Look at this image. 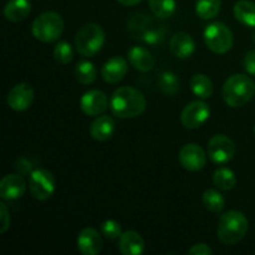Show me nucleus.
Segmentation results:
<instances>
[{
	"label": "nucleus",
	"instance_id": "412c9836",
	"mask_svg": "<svg viewBox=\"0 0 255 255\" xmlns=\"http://www.w3.org/2000/svg\"><path fill=\"white\" fill-rule=\"evenodd\" d=\"M31 11V2L29 0H10L4 7L5 19L11 22H19L26 19Z\"/></svg>",
	"mask_w": 255,
	"mask_h": 255
},
{
	"label": "nucleus",
	"instance_id": "1a4fd4ad",
	"mask_svg": "<svg viewBox=\"0 0 255 255\" xmlns=\"http://www.w3.org/2000/svg\"><path fill=\"white\" fill-rule=\"evenodd\" d=\"M208 156L214 163L227 164L233 159L236 154L234 142L226 134H216L208 142Z\"/></svg>",
	"mask_w": 255,
	"mask_h": 255
},
{
	"label": "nucleus",
	"instance_id": "a878e982",
	"mask_svg": "<svg viewBox=\"0 0 255 255\" xmlns=\"http://www.w3.org/2000/svg\"><path fill=\"white\" fill-rule=\"evenodd\" d=\"M179 87L181 81L174 72L164 71L158 77V89L164 96H173L179 91Z\"/></svg>",
	"mask_w": 255,
	"mask_h": 255
},
{
	"label": "nucleus",
	"instance_id": "473e14b6",
	"mask_svg": "<svg viewBox=\"0 0 255 255\" xmlns=\"http://www.w3.org/2000/svg\"><path fill=\"white\" fill-rule=\"evenodd\" d=\"M15 169L19 172L22 176H26V174H31L32 172V162L30 161L29 158H25V157H21L16 161L15 163Z\"/></svg>",
	"mask_w": 255,
	"mask_h": 255
},
{
	"label": "nucleus",
	"instance_id": "dca6fc26",
	"mask_svg": "<svg viewBox=\"0 0 255 255\" xmlns=\"http://www.w3.org/2000/svg\"><path fill=\"white\" fill-rule=\"evenodd\" d=\"M77 248L84 255H97L102 249V238L94 228H85L77 237Z\"/></svg>",
	"mask_w": 255,
	"mask_h": 255
},
{
	"label": "nucleus",
	"instance_id": "e433bc0d",
	"mask_svg": "<svg viewBox=\"0 0 255 255\" xmlns=\"http://www.w3.org/2000/svg\"><path fill=\"white\" fill-rule=\"evenodd\" d=\"M253 41H254V44H255V32L253 34Z\"/></svg>",
	"mask_w": 255,
	"mask_h": 255
},
{
	"label": "nucleus",
	"instance_id": "2f4dec72",
	"mask_svg": "<svg viewBox=\"0 0 255 255\" xmlns=\"http://www.w3.org/2000/svg\"><path fill=\"white\" fill-rule=\"evenodd\" d=\"M0 222H1V226H0V233L4 234L10 227V214H9V211H7L6 204L2 203V202L0 203Z\"/></svg>",
	"mask_w": 255,
	"mask_h": 255
},
{
	"label": "nucleus",
	"instance_id": "a211bd4d",
	"mask_svg": "<svg viewBox=\"0 0 255 255\" xmlns=\"http://www.w3.org/2000/svg\"><path fill=\"white\" fill-rule=\"evenodd\" d=\"M129 64L139 72H148L154 67V57L151 52L142 46H133L127 51Z\"/></svg>",
	"mask_w": 255,
	"mask_h": 255
},
{
	"label": "nucleus",
	"instance_id": "423d86ee",
	"mask_svg": "<svg viewBox=\"0 0 255 255\" xmlns=\"http://www.w3.org/2000/svg\"><path fill=\"white\" fill-rule=\"evenodd\" d=\"M64 31V20L56 11H44L32 21L31 32L41 42H54L60 39Z\"/></svg>",
	"mask_w": 255,
	"mask_h": 255
},
{
	"label": "nucleus",
	"instance_id": "20e7f679",
	"mask_svg": "<svg viewBox=\"0 0 255 255\" xmlns=\"http://www.w3.org/2000/svg\"><path fill=\"white\" fill-rule=\"evenodd\" d=\"M255 94L253 80L244 74H234L224 82L222 95L228 106L242 107L248 104Z\"/></svg>",
	"mask_w": 255,
	"mask_h": 255
},
{
	"label": "nucleus",
	"instance_id": "9b49d317",
	"mask_svg": "<svg viewBox=\"0 0 255 255\" xmlns=\"http://www.w3.org/2000/svg\"><path fill=\"white\" fill-rule=\"evenodd\" d=\"M178 159L181 166L189 172L201 171L207 163L206 152L196 143L184 144L179 151Z\"/></svg>",
	"mask_w": 255,
	"mask_h": 255
},
{
	"label": "nucleus",
	"instance_id": "4c0bfd02",
	"mask_svg": "<svg viewBox=\"0 0 255 255\" xmlns=\"http://www.w3.org/2000/svg\"><path fill=\"white\" fill-rule=\"evenodd\" d=\"M254 134H255V126H254Z\"/></svg>",
	"mask_w": 255,
	"mask_h": 255
},
{
	"label": "nucleus",
	"instance_id": "4be33fe9",
	"mask_svg": "<svg viewBox=\"0 0 255 255\" xmlns=\"http://www.w3.org/2000/svg\"><path fill=\"white\" fill-rule=\"evenodd\" d=\"M234 16L241 24L255 27V2L251 0H239L234 5Z\"/></svg>",
	"mask_w": 255,
	"mask_h": 255
},
{
	"label": "nucleus",
	"instance_id": "bb28decb",
	"mask_svg": "<svg viewBox=\"0 0 255 255\" xmlns=\"http://www.w3.org/2000/svg\"><path fill=\"white\" fill-rule=\"evenodd\" d=\"M221 0H197L196 14L203 20L214 19L221 11Z\"/></svg>",
	"mask_w": 255,
	"mask_h": 255
},
{
	"label": "nucleus",
	"instance_id": "72a5a7b5",
	"mask_svg": "<svg viewBox=\"0 0 255 255\" xmlns=\"http://www.w3.org/2000/svg\"><path fill=\"white\" fill-rule=\"evenodd\" d=\"M243 66L249 75L255 76V50H251V51L247 52L243 60Z\"/></svg>",
	"mask_w": 255,
	"mask_h": 255
},
{
	"label": "nucleus",
	"instance_id": "b1692460",
	"mask_svg": "<svg viewBox=\"0 0 255 255\" xmlns=\"http://www.w3.org/2000/svg\"><path fill=\"white\" fill-rule=\"evenodd\" d=\"M192 92L199 99H209L213 95V84L212 80L204 74H196L191 79Z\"/></svg>",
	"mask_w": 255,
	"mask_h": 255
},
{
	"label": "nucleus",
	"instance_id": "c85d7f7f",
	"mask_svg": "<svg viewBox=\"0 0 255 255\" xmlns=\"http://www.w3.org/2000/svg\"><path fill=\"white\" fill-rule=\"evenodd\" d=\"M203 201V206L206 207L208 211L214 212V213H219L226 207V199L222 196V193L217 189H207L202 197Z\"/></svg>",
	"mask_w": 255,
	"mask_h": 255
},
{
	"label": "nucleus",
	"instance_id": "ddd939ff",
	"mask_svg": "<svg viewBox=\"0 0 255 255\" xmlns=\"http://www.w3.org/2000/svg\"><path fill=\"white\" fill-rule=\"evenodd\" d=\"M34 100V90L29 84L20 82L9 91L6 102L14 111H25L29 109Z\"/></svg>",
	"mask_w": 255,
	"mask_h": 255
},
{
	"label": "nucleus",
	"instance_id": "0eeeda50",
	"mask_svg": "<svg viewBox=\"0 0 255 255\" xmlns=\"http://www.w3.org/2000/svg\"><path fill=\"white\" fill-rule=\"evenodd\" d=\"M203 36L207 47L214 54H226L233 47V32L224 22L209 24L204 30Z\"/></svg>",
	"mask_w": 255,
	"mask_h": 255
},
{
	"label": "nucleus",
	"instance_id": "f3484780",
	"mask_svg": "<svg viewBox=\"0 0 255 255\" xmlns=\"http://www.w3.org/2000/svg\"><path fill=\"white\" fill-rule=\"evenodd\" d=\"M169 50L178 59H188L196 50V42L187 32H176L169 41Z\"/></svg>",
	"mask_w": 255,
	"mask_h": 255
},
{
	"label": "nucleus",
	"instance_id": "9d476101",
	"mask_svg": "<svg viewBox=\"0 0 255 255\" xmlns=\"http://www.w3.org/2000/svg\"><path fill=\"white\" fill-rule=\"evenodd\" d=\"M211 116V109L201 100H196L184 106L181 115V122L186 128H199Z\"/></svg>",
	"mask_w": 255,
	"mask_h": 255
},
{
	"label": "nucleus",
	"instance_id": "7c9ffc66",
	"mask_svg": "<svg viewBox=\"0 0 255 255\" xmlns=\"http://www.w3.org/2000/svg\"><path fill=\"white\" fill-rule=\"evenodd\" d=\"M101 234L106 239H110V241L120 238L122 234L121 224H120L119 222L109 219V221L104 222V223L101 224Z\"/></svg>",
	"mask_w": 255,
	"mask_h": 255
},
{
	"label": "nucleus",
	"instance_id": "39448f33",
	"mask_svg": "<svg viewBox=\"0 0 255 255\" xmlns=\"http://www.w3.org/2000/svg\"><path fill=\"white\" fill-rule=\"evenodd\" d=\"M105 44V31L101 25L87 22L79 29L75 36V46L81 56L94 57Z\"/></svg>",
	"mask_w": 255,
	"mask_h": 255
},
{
	"label": "nucleus",
	"instance_id": "f257e3e1",
	"mask_svg": "<svg viewBox=\"0 0 255 255\" xmlns=\"http://www.w3.org/2000/svg\"><path fill=\"white\" fill-rule=\"evenodd\" d=\"M156 15L136 12L128 20V32L133 39L147 45H158L166 39V25Z\"/></svg>",
	"mask_w": 255,
	"mask_h": 255
},
{
	"label": "nucleus",
	"instance_id": "f704fd0d",
	"mask_svg": "<svg viewBox=\"0 0 255 255\" xmlns=\"http://www.w3.org/2000/svg\"><path fill=\"white\" fill-rule=\"evenodd\" d=\"M212 249L207 244H196L188 251V255H211Z\"/></svg>",
	"mask_w": 255,
	"mask_h": 255
},
{
	"label": "nucleus",
	"instance_id": "f8f14e48",
	"mask_svg": "<svg viewBox=\"0 0 255 255\" xmlns=\"http://www.w3.org/2000/svg\"><path fill=\"white\" fill-rule=\"evenodd\" d=\"M80 107L87 116H100L109 107V99L100 90H90L82 95Z\"/></svg>",
	"mask_w": 255,
	"mask_h": 255
},
{
	"label": "nucleus",
	"instance_id": "6ab92c4d",
	"mask_svg": "<svg viewBox=\"0 0 255 255\" xmlns=\"http://www.w3.org/2000/svg\"><path fill=\"white\" fill-rule=\"evenodd\" d=\"M116 129V124L112 117L106 116H99L92 121L91 126H90V134L94 139L100 142H105L107 139L111 138Z\"/></svg>",
	"mask_w": 255,
	"mask_h": 255
},
{
	"label": "nucleus",
	"instance_id": "cd10ccee",
	"mask_svg": "<svg viewBox=\"0 0 255 255\" xmlns=\"http://www.w3.org/2000/svg\"><path fill=\"white\" fill-rule=\"evenodd\" d=\"M148 5L152 14L162 20L171 17L176 11L174 0H148Z\"/></svg>",
	"mask_w": 255,
	"mask_h": 255
},
{
	"label": "nucleus",
	"instance_id": "f03ea898",
	"mask_svg": "<svg viewBox=\"0 0 255 255\" xmlns=\"http://www.w3.org/2000/svg\"><path fill=\"white\" fill-rule=\"evenodd\" d=\"M147 106L146 97L139 90L131 86H122L112 94L110 109L119 119H133L144 112Z\"/></svg>",
	"mask_w": 255,
	"mask_h": 255
},
{
	"label": "nucleus",
	"instance_id": "c9c22d12",
	"mask_svg": "<svg viewBox=\"0 0 255 255\" xmlns=\"http://www.w3.org/2000/svg\"><path fill=\"white\" fill-rule=\"evenodd\" d=\"M117 1L121 5H124V6H133V5L139 4L142 0H117Z\"/></svg>",
	"mask_w": 255,
	"mask_h": 255
},
{
	"label": "nucleus",
	"instance_id": "6e6552de",
	"mask_svg": "<svg viewBox=\"0 0 255 255\" xmlns=\"http://www.w3.org/2000/svg\"><path fill=\"white\" fill-rule=\"evenodd\" d=\"M30 194L37 201H46L55 192V178L47 169L37 168L29 176Z\"/></svg>",
	"mask_w": 255,
	"mask_h": 255
},
{
	"label": "nucleus",
	"instance_id": "393cba45",
	"mask_svg": "<svg viewBox=\"0 0 255 255\" xmlns=\"http://www.w3.org/2000/svg\"><path fill=\"white\" fill-rule=\"evenodd\" d=\"M213 183L221 191H231L236 187L237 177L232 169L227 167H219L213 173Z\"/></svg>",
	"mask_w": 255,
	"mask_h": 255
},
{
	"label": "nucleus",
	"instance_id": "2eb2a0df",
	"mask_svg": "<svg viewBox=\"0 0 255 255\" xmlns=\"http://www.w3.org/2000/svg\"><path fill=\"white\" fill-rule=\"evenodd\" d=\"M128 71V64L126 59L121 56H114L107 60L101 69V76L107 84H117L126 76Z\"/></svg>",
	"mask_w": 255,
	"mask_h": 255
},
{
	"label": "nucleus",
	"instance_id": "c756f323",
	"mask_svg": "<svg viewBox=\"0 0 255 255\" xmlns=\"http://www.w3.org/2000/svg\"><path fill=\"white\" fill-rule=\"evenodd\" d=\"M54 57L59 64H70L74 59V49L67 41L57 42L54 47Z\"/></svg>",
	"mask_w": 255,
	"mask_h": 255
},
{
	"label": "nucleus",
	"instance_id": "7ed1b4c3",
	"mask_svg": "<svg viewBox=\"0 0 255 255\" xmlns=\"http://www.w3.org/2000/svg\"><path fill=\"white\" fill-rule=\"evenodd\" d=\"M248 228V219L242 212L228 211L219 218L217 237L222 243L234 246L246 238Z\"/></svg>",
	"mask_w": 255,
	"mask_h": 255
},
{
	"label": "nucleus",
	"instance_id": "5701e85b",
	"mask_svg": "<svg viewBox=\"0 0 255 255\" xmlns=\"http://www.w3.org/2000/svg\"><path fill=\"white\" fill-rule=\"evenodd\" d=\"M75 79L81 85H91L96 81L97 79V69L92 62L87 60L77 62L74 70Z\"/></svg>",
	"mask_w": 255,
	"mask_h": 255
},
{
	"label": "nucleus",
	"instance_id": "aec40b11",
	"mask_svg": "<svg viewBox=\"0 0 255 255\" xmlns=\"http://www.w3.org/2000/svg\"><path fill=\"white\" fill-rule=\"evenodd\" d=\"M119 249L120 253L124 255H141L144 252V242L139 233L127 231L120 237Z\"/></svg>",
	"mask_w": 255,
	"mask_h": 255
},
{
	"label": "nucleus",
	"instance_id": "4468645a",
	"mask_svg": "<svg viewBox=\"0 0 255 255\" xmlns=\"http://www.w3.org/2000/svg\"><path fill=\"white\" fill-rule=\"evenodd\" d=\"M26 191V182L22 174H7L0 182V197L4 201L20 198Z\"/></svg>",
	"mask_w": 255,
	"mask_h": 255
}]
</instances>
